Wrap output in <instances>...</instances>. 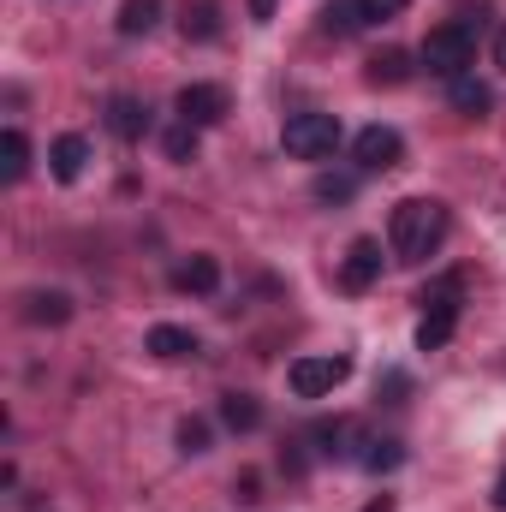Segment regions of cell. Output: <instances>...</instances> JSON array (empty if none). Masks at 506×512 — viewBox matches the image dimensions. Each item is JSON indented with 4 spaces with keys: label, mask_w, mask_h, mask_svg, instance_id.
<instances>
[{
    "label": "cell",
    "mask_w": 506,
    "mask_h": 512,
    "mask_svg": "<svg viewBox=\"0 0 506 512\" xmlns=\"http://www.w3.org/2000/svg\"><path fill=\"white\" fill-rule=\"evenodd\" d=\"M447 102H453L459 114H471V120H483V114L495 108V96H489V84H483L477 72H465V78H453V84H447Z\"/></svg>",
    "instance_id": "12"
},
{
    "label": "cell",
    "mask_w": 506,
    "mask_h": 512,
    "mask_svg": "<svg viewBox=\"0 0 506 512\" xmlns=\"http://www.w3.org/2000/svg\"><path fill=\"white\" fill-rule=\"evenodd\" d=\"M417 60L435 72V78H465L471 72V60H477V30L465 24V18H453V24H435L429 36H423V48H417Z\"/></svg>",
    "instance_id": "2"
},
{
    "label": "cell",
    "mask_w": 506,
    "mask_h": 512,
    "mask_svg": "<svg viewBox=\"0 0 506 512\" xmlns=\"http://www.w3.org/2000/svg\"><path fill=\"white\" fill-rule=\"evenodd\" d=\"M48 167H54V179H60V185L84 179V167H90V137H78V131L54 137V149H48Z\"/></svg>",
    "instance_id": "8"
},
{
    "label": "cell",
    "mask_w": 506,
    "mask_h": 512,
    "mask_svg": "<svg viewBox=\"0 0 506 512\" xmlns=\"http://www.w3.org/2000/svg\"><path fill=\"white\" fill-rule=\"evenodd\" d=\"M358 6H364V24H393V18H405L411 0H358Z\"/></svg>",
    "instance_id": "27"
},
{
    "label": "cell",
    "mask_w": 506,
    "mask_h": 512,
    "mask_svg": "<svg viewBox=\"0 0 506 512\" xmlns=\"http://www.w3.org/2000/svg\"><path fill=\"white\" fill-rule=\"evenodd\" d=\"M221 423H227L233 435L262 429V405H256V393H221Z\"/></svg>",
    "instance_id": "17"
},
{
    "label": "cell",
    "mask_w": 506,
    "mask_h": 512,
    "mask_svg": "<svg viewBox=\"0 0 506 512\" xmlns=\"http://www.w3.org/2000/svg\"><path fill=\"white\" fill-rule=\"evenodd\" d=\"M364 512H393V495H376V501H370Z\"/></svg>",
    "instance_id": "33"
},
{
    "label": "cell",
    "mask_w": 506,
    "mask_h": 512,
    "mask_svg": "<svg viewBox=\"0 0 506 512\" xmlns=\"http://www.w3.org/2000/svg\"><path fill=\"white\" fill-rule=\"evenodd\" d=\"M179 453H191V459L209 453V423H203V417H185V423H179Z\"/></svg>",
    "instance_id": "24"
},
{
    "label": "cell",
    "mask_w": 506,
    "mask_h": 512,
    "mask_svg": "<svg viewBox=\"0 0 506 512\" xmlns=\"http://www.w3.org/2000/svg\"><path fill=\"white\" fill-rule=\"evenodd\" d=\"M233 495H239V501H256V471H245V477L233 483Z\"/></svg>",
    "instance_id": "29"
},
{
    "label": "cell",
    "mask_w": 506,
    "mask_h": 512,
    "mask_svg": "<svg viewBox=\"0 0 506 512\" xmlns=\"http://www.w3.org/2000/svg\"><path fill=\"white\" fill-rule=\"evenodd\" d=\"M352 191H358L352 173H322L316 179V203H352Z\"/></svg>",
    "instance_id": "23"
},
{
    "label": "cell",
    "mask_w": 506,
    "mask_h": 512,
    "mask_svg": "<svg viewBox=\"0 0 506 512\" xmlns=\"http://www.w3.org/2000/svg\"><path fill=\"white\" fill-rule=\"evenodd\" d=\"M495 66H501V72H506V30H501V36H495Z\"/></svg>",
    "instance_id": "32"
},
{
    "label": "cell",
    "mask_w": 506,
    "mask_h": 512,
    "mask_svg": "<svg viewBox=\"0 0 506 512\" xmlns=\"http://www.w3.org/2000/svg\"><path fill=\"white\" fill-rule=\"evenodd\" d=\"M340 120L334 114H322V108H304V114H292L286 126H280V149L292 155V161H328L334 149H340Z\"/></svg>",
    "instance_id": "3"
},
{
    "label": "cell",
    "mask_w": 506,
    "mask_h": 512,
    "mask_svg": "<svg viewBox=\"0 0 506 512\" xmlns=\"http://www.w3.org/2000/svg\"><path fill=\"white\" fill-rule=\"evenodd\" d=\"M173 114H179V126H221L227 114H233V96L221 90V84H185L179 96H173Z\"/></svg>",
    "instance_id": "4"
},
{
    "label": "cell",
    "mask_w": 506,
    "mask_h": 512,
    "mask_svg": "<svg viewBox=\"0 0 506 512\" xmlns=\"http://www.w3.org/2000/svg\"><path fill=\"white\" fill-rule=\"evenodd\" d=\"M352 155H358V173H393L405 161V137L393 126H364L352 137Z\"/></svg>",
    "instance_id": "6"
},
{
    "label": "cell",
    "mask_w": 506,
    "mask_h": 512,
    "mask_svg": "<svg viewBox=\"0 0 506 512\" xmlns=\"http://www.w3.org/2000/svg\"><path fill=\"white\" fill-rule=\"evenodd\" d=\"M453 328H459L453 310H429V316L417 322V352H441V346L453 340Z\"/></svg>",
    "instance_id": "21"
},
{
    "label": "cell",
    "mask_w": 506,
    "mask_h": 512,
    "mask_svg": "<svg viewBox=\"0 0 506 512\" xmlns=\"http://www.w3.org/2000/svg\"><path fill=\"white\" fill-rule=\"evenodd\" d=\"M108 131H114L120 143H143V137H149V102L114 96V102H108Z\"/></svg>",
    "instance_id": "9"
},
{
    "label": "cell",
    "mask_w": 506,
    "mask_h": 512,
    "mask_svg": "<svg viewBox=\"0 0 506 512\" xmlns=\"http://www.w3.org/2000/svg\"><path fill=\"white\" fill-rule=\"evenodd\" d=\"M179 30H185V42H215L221 36V0H191Z\"/></svg>",
    "instance_id": "14"
},
{
    "label": "cell",
    "mask_w": 506,
    "mask_h": 512,
    "mask_svg": "<svg viewBox=\"0 0 506 512\" xmlns=\"http://www.w3.org/2000/svg\"><path fill=\"white\" fill-rule=\"evenodd\" d=\"M167 155H173V161H197V126H173L167 131Z\"/></svg>",
    "instance_id": "26"
},
{
    "label": "cell",
    "mask_w": 506,
    "mask_h": 512,
    "mask_svg": "<svg viewBox=\"0 0 506 512\" xmlns=\"http://www.w3.org/2000/svg\"><path fill=\"white\" fill-rule=\"evenodd\" d=\"M161 364H179V358H197V334L191 328H179V322H155L149 328V340H143Z\"/></svg>",
    "instance_id": "10"
},
{
    "label": "cell",
    "mask_w": 506,
    "mask_h": 512,
    "mask_svg": "<svg viewBox=\"0 0 506 512\" xmlns=\"http://www.w3.org/2000/svg\"><path fill=\"white\" fill-rule=\"evenodd\" d=\"M161 24V0H126L120 6V18H114V30L120 36H149Z\"/></svg>",
    "instance_id": "20"
},
{
    "label": "cell",
    "mask_w": 506,
    "mask_h": 512,
    "mask_svg": "<svg viewBox=\"0 0 506 512\" xmlns=\"http://www.w3.org/2000/svg\"><path fill=\"white\" fill-rule=\"evenodd\" d=\"M251 18L256 24H268V18H274V0H251Z\"/></svg>",
    "instance_id": "30"
},
{
    "label": "cell",
    "mask_w": 506,
    "mask_h": 512,
    "mask_svg": "<svg viewBox=\"0 0 506 512\" xmlns=\"http://www.w3.org/2000/svg\"><path fill=\"white\" fill-rule=\"evenodd\" d=\"M310 441H322V453H346L352 423H316V429H310Z\"/></svg>",
    "instance_id": "25"
},
{
    "label": "cell",
    "mask_w": 506,
    "mask_h": 512,
    "mask_svg": "<svg viewBox=\"0 0 506 512\" xmlns=\"http://www.w3.org/2000/svg\"><path fill=\"white\" fill-rule=\"evenodd\" d=\"M346 376H352V358H298V364L286 370V382H292L298 399H328Z\"/></svg>",
    "instance_id": "5"
},
{
    "label": "cell",
    "mask_w": 506,
    "mask_h": 512,
    "mask_svg": "<svg viewBox=\"0 0 506 512\" xmlns=\"http://www.w3.org/2000/svg\"><path fill=\"white\" fill-rule=\"evenodd\" d=\"M364 78H370L376 90H393V84H405V78H411V54H405V48H381V54H370Z\"/></svg>",
    "instance_id": "15"
},
{
    "label": "cell",
    "mask_w": 506,
    "mask_h": 512,
    "mask_svg": "<svg viewBox=\"0 0 506 512\" xmlns=\"http://www.w3.org/2000/svg\"><path fill=\"white\" fill-rule=\"evenodd\" d=\"M24 173H30V143L18 126H6V185H18Z\"/></svg>",
    "instance_id": "22"
},
{
    "label": "cell",
    "mask_w": 506,
    "mask_h": 512,
    "mask_svg": "<svg viewBox=\"0 0 506 512\" xmlns=\"http://www.w3.org/2000/svg\"><path fill=\"white\" fill-rule=\"evenodd\" d=\"M173 286L209 298V292L221 286V262H215V256H185V262H173Z\"/></svg>",
    "instance_id": "11"
},
{
    "label": "cell",
    "mask_w": 506,
    "mask_h": 512,
    "mask_svg": "<svg viewBox=\"0 0 506 512\" xmlns=\"http://www.w3.org/2000/svg\"><path fill=\"white\" fill-rule=\"evenodd\" d=\"M381 280V239H352L340 256V286L346 292H370Z\"/></svg>",
    "instance_id": "7"
},
{
    "label": "cell",
    "mask_w": 506,
    "mask_h": 512,
    "mask_svg": "<svg viewBox=\"0 0 506 512\" xmlns=\"http://www.w3.org/2000/svg\"><path fill=\"white\" fill-rule=\"evenodd\" d=\"M489 501H495V512H506V465H501V477H495V495Z\"/></svg>",
    "instance_id": "31"
},
{
    "label": "cell",
    "mask_w": 506,
    "mask_h": 512,
    "mask_svg": "<svg viewBox=\"0 0 506 512\" xmlns=\"http://www.w3.org/2000/svg\"><path fill=\"white\" fill-rule=\"evenodd\" d=\"M358 465H364V471H399V465H405V441H393V435H370V441H364V453H358Z\"/></svg>",
    "instance_id": "19"
},
{
    "label": "cell",
    "mask_w": 506,
    "mask_h": 512,
    "mask_svg": "<svg viewBox=\"0 0 506 512\" xmlns=\"http://www.w3.org/2000/svg\"><path fill=\"white\" fill-rule=\"evenodd\" d=\"M24 322L60 328V322H72V298L66 292H24Z\"/></svg>",
    "instance_id": "13"
},
{
    "label": "cell",
    "mask_w": 506,
    "mask_h": 512,
    "mask_svg": "<svg viewBox=\"0 0 506 512\" xmlns=\"http://www.w3.org/2000/svg\"><path fill=\"white\" fill-rule=\"evenodd\" d=\"M417 304H423V316H429V310H453V316H459V304H465V280H459V274H441V280H429V286L417 292Z\"/></svg>",
    "instance_id": "18"
},
{
    "label": "cell",
    "mask_w": 506,
    "mask_h": 512,
    "mask_svg": "<svg viewBox=\"0 0 506 512\" xmlns=\"http://www.w3.org/2000/svg\"><path fill=\"white\" fill-rule=\"evenodd\" d=\"M316 30H322V36H358V30H364V6H358V0H328V6L316 12Z\"/></svg>",
    "instance_id": "16"
},
{
    "label": "cell",
    "mask_w": 506,
    "mask_h": 512,
    "mask_svg": "<svg viewBox=\"0 0 506 512\" xmlns=\"http://www.w3.org/2000/svg\"><path fill=\"white\" fill-rule=\"evenodd\" d=\"M405 393H411V376H405V370H387V376L376 382V399H387V405H399Z\"/></svg>",
    "instance_id": "28"
},
{
    "label": "cell",
    "mask_w": 506,
    "mask_h": 512,
    "mask_svg": "<svg viewBox=\"0 0 506 512\" xmlns=\"http://www.w3.org/2000/svg\"><path fill=\"white\" fill-rule=\"evenodd\" d=\"M441 245H447V203H435V197L393 203V215H387V251L399 256V262H429Z\"/></svg>",
    "instance_id": "1"
}]
</instances>
